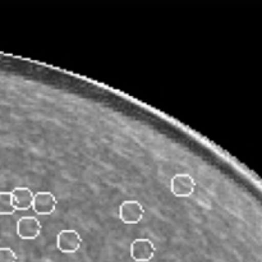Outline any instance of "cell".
I'll list each match as a JSON object with an SVG mask.
<instances>
[{"instance_id":"cell-7","label":"cell","mask_w":262,"mask_h":262,"mask_svg":"<svg viewBox=\"0 0 262 262\" xmlns=\"http://www.w3.org/2000/svg\"><path fill=\"white\" fill-rule=\"evenodd\" d=\"M12 197L15 209L25 211V210H28L32 207L35 194L32 193L31 189L26 188V187H18V188L12 191Z\"/></svg>"},{"instance_id":"cell-1","label":"cell","mask_w":262,"mask_h":262,"mask_svg":"<svg viewBox=\"0 0 262 262\" xmlns=\"http://www.w3.org/2000/svg\"><path fill=\"white\" fill-rule=\"evenodd\" d=\"M82 245V238L77 230L64 229L56 238V246L63 253H76Z\"/></svg>"},{"instance_id":"cell-4","label":"cell","mask_w":262,"mask_h":262,"mask_svg":"<svg viewBox=\"0 0 262 262\" xmlns=\"http://www.w3.org/2000/svg\"><path fill=\"white\" fill-rule=\"evenodd\" d=\"M156 252L155 245L150 239H136L130 245V256L137 262H148Z\"/></svg>"},{"instance_id":"cell-3","label":"cell","mask_w":262,"mask_h":262,"mask_svg":"<svg viewBox=\"0 0 262 262\" xmlns=\"http://www.w3.org/2000/svg\"><path fill=\"white\" fill-rule=\"evenodd\" d=\"M196 188V182L189 174H177L171 178L170 191L176 197H189Z\"/></svg>"},{"instance_id":"cell-8","label":"cell","mask_w":262,"mask_h":262,"mask_svg":"<svg viewBox=\"0 0 262 262\" xmlns=\"http://www.w3.org/2000/svg\"><path fill=\"white\" fill-rule=\"evenodd\" d=\"M15 211L12 192H0V215H13Z\"/></svg>"},{"instance_id":"cell-2","label":"cell","mask_w":262,"mask_h":262,"mask_svg":"<svg viewBox=\"0 0 262 262\" xmlns=\"http://www.w3.org/2000/svg\"><path fill=\"white\" fill-rule=\"evenodd\" d=\"M143 215L145 210L138 201H124L119 207V217L124 224H138L142 220Z\"/></svg>"},{"instance_id":"cell-5","label":"cell","mask_w":262,"mask_h":262,"mask_svg":"<svg viewBox=\"0 0 262 262\" xmlns=\"http://www.w3.org/2000/svg\"><path fill=\"white\" fill-rule=\"evenodd\" d=\"M58 200L51 192H37L33 197L32 209L38 215H50L56 210Z\"/></svg>"},{"instance_id":"cell-6","label":"cell","mask_w":262,"mask_h":262,"mask_svg":"<svg viewBox=\"0 0 262 262\" xmlns=\"http://www.w3.org/2000/svg\"><path fill=\"white\" fill-rule=\"evenodd\" d=\"M41 233V223L33 216H23L17 223V234L22 239H36Z\"/></svg>"},{"instance_id":"cell-9","label":"cell","mask_w":262,"mask_h":262,"mask_svg":"<svg viewBox=\"0 0 262 262\" xmlns=\"http://www.w3.org/2000/svg\"><path fill=\"white\" fill-rule=\"evenodd\" d=\"M17 255L8 247L0 248V262H17Z\"/></svg>"}]
</instances>
